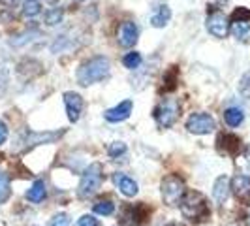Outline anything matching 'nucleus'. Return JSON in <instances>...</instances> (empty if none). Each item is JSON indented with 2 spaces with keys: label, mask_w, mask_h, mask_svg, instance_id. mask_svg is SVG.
<instances>
[{
  "label": "nucleus",
  "mask_w": 250,
  "mask_h": 226,
  "mask_svg": "<svg viewBox=\"0 0 250 226\" xmlns=\"http://www.w3.org/2000/svg\"><path fill=\"white\" fill-rule=\"evenodd\" d=\"M111 72V63L107 57L104 55H96L92 59H88L85 63L77 68V83L83 85V87H88L92 83H98L102 79H105Z\"/></svg>",
  "instance_id": "nucleus-1"
},
{
  "label": "nucleus",
  "mask_w": 250,
  "mask_h": 226,
  "mask_svg": "<svg viewBox=\"0 0 250 226\" xmlns=\"http://www.w3.org/2000/svg\"><path fill=\"white\" fill-rule=\"evenodd\" d=\"M179 205H181L183 217H187L188 221H192V223H201L211 213L207 198L201 192H198V190H187Z\"/></svg>",
  "instance_id": "nucleus-2"
},
{
  "label": "nucleus",
  "mask_w": 250,
  "mask_h": 226,
  "mask_svg": "<svg viewBox=\"0 0 250 226\" xmlns=\"http://www.w3.org/2000/svg\"><path fill=\"white\" fill-rule=\"evenodd\" d=\"M102 181H104V168H102L100 162L90 164L85 174L81 177V183H79V188H77V196L79 198H90L94 196L102 187Z\"/></svg>",
  "instance_id": "nucleus-3"
},
{
  "label": "nucleus",
  "mask_w": 250,
  "mask_h": 226,
  "mask_svg": "<svg viewBox=\"0 0 250 226\" xmlns=\"http://www.w3.org/2000/svg\"><path fill=\"white\" fill-rule=\"evenodd\" d=\"M185 192V181L179 176H166L162 179V198L167 205H179Z\"/></svg>",
  "instance_id": "nucleus-4"
},
{
  "label": "nucleus",
  "mask_w": 250,
  "mask_h": 226,
  "mask_svg": "<svg viewBox=\"0 0 250 226\" xmlns=\"http://www.w3.org/2000/svg\"><path fill=\"white\" fill-rule=\"evenodd\" d=\"M179 102L173 100V98H167V100L160 102L156 108H154V119L156 123L164 128H169L177 123L179 119Z\"/></svg>",
  "instance_id": "nucleus-5"
},
{
  "label": "nucleus",
  "mask_w": 250,
  "mask_h": 226,
  "mask_svg": "<svg viewBox=\"0 0 250 226\" xmlns=\"http://www.w3.org/2000/svg\"><path fill=\"white\" fill-rule=\"evenodd\" d=\"M214 128H216V121L209 113H192L187 119V130L192 132V134H200V136L201 134H209V132H213Z\"/></svg>",
  "instance_id": "nucleus-6"
},
{
  "label": "nucleus",
  "mask_w": 250,
  "mask_h": 226,
  "mask_svg": "<svg viewBox=\"0 0 250 226\" xmlns=\"http://www.w3.org/2000/svg\"><path fill=\"white\" fill-rule=\"evenodd\" d=\"M207 30L214 38L228 36V32H229V21H228L226 13H222L220 10H211L209 17H207Z\"/></svg>",
  "instance_id": "nucleus-7"
},
{
  "label": "nucleus",
  "mask_w": 250,
  "mask_h": 226,
  "mask_svg": "<svg viewBox=\"0 0 250 226\" xmlns=\"http://www.w3.org/2000/svg\"><path fill=\"white\" fill-rule=\"evenodd\" d=\"M138 36H139V30H138V25L134 21L121 23L119 30H117V42L123 47H134L136 42H138Z\"/></svg>",
  "instance_id": "nucleus-8"
},
{
  "label": "nucleus",
  "mask_w": 250,
  "mask_h": 226,
  "mask_svg": "<svg viewBox=\"0 0 250 226\" xmlns=\"http://www.w3.org/2000/svg\"><path fill=\"white\" fill-rule=\"evenodd\" d=\"M64 106H66L68 119L72 123H77L81 117V112H83V98L74 90H68V92H64Z\"/></svg>",
  "instance_id": "nucleus-9"
},
{
  "label": "nucleus",
  "mask_w": 250,
  "mask_h": 226,
  "mask_svg": "<svg viewBox=\"0 0 250 226\" xmlns=\"http://www.w3.org/2000/svg\"><path fill=\"white\" fill-rule=\"evenodd\" d=\"M229 185L231 192L241 203H250V176H235Z\"/></svg>",
  "instance_id": "nucleus-10"
},
{
  "label": "nucleus",
  "mask_w": 250,
  "mask_h": 226,
  "mask_svg": "<svg viewBox=\"0 0 250 226\" xmlns=\"http://www.w3.org/2000/svg\"><path fill=\"white\" fill-rule=\"evenodd\" d=\"M132 110H134V102L125 100V102H121V104H117L111 110H107V112L104 113V117H105V121H109V123H121V121H126V119L130 117Z\"/></svg>",
  "instance_id": "nucleus-11"
},
{
  "label": "nucleus",
  "mask_w": 250,
  "mask_h": 226,
  "mask_svg": "<svg viewBox=\"0 0 250 226\" xmlns=\"http://www.w3.org/2000/svg\"><path fill=\"white\" fill-rule=\"evenodd\" d=\"M216 143H218V149L226 155H229V157H235L243 149V143L235 134H220Z\"/></svg>",
  "instance_id": "nucleus-12"
},
{
  "label": "nucleus",
  "mask_w": 250,
  "mask_h": 226,
  "mask_svg": "<svg viewBox=\"0 0 250 226\" xmlns=\"http://www.w3.org/2000/svg\"><path fill=\"white\" fill-rule=\"evenodd\" d=\"M62 132H28L25 141V149H32L40 143H53L55 139L61 138Z\"/></svg>",
  "instance_id": "nucleus-13"
},
{
  "label": "nucleus",
  "mask_w": 250,
  "mask_h": 226,
  "mask_svg": "<svg viewBox=\"0 0 250 226\" xmlns=\"http://www.w3.org/2000/svg\"><path fill=\"white\" fill-rule=\"evenodd\" d=\"M113 183L125 196H136L138 194V183L128 177L126 174H113Z\"/></svg>",
  "instance_id": "nucleus-14"
},
{
  "label": "nucleus",
  "mask_w": 250,
  "mask_h": 226,
  "mask_svg": "<svg viewBox=\"0 0 250 226\" xmlns=\"http://www.w3.org/2000/svg\"><path fill=\"white\" fill-rule=\"evenodd\" d=\"M145 215H147V211H145V207L143 205H126L125 209H123V225L125 226H132V225H138V223H141L143 219H145Z\"/></svg>",
  "instance_id": "nucleus-15"
},
{
  "label": "nucleus",
  "mask_w": 250,
  "mask_h": 226,
  "mask_svg": "<svg viewBox=\"0 0 250 226\" xmlns=\"http://www.w3.org/2000/svg\"><path fill=\"white\" fill-rule=\"evenodd\" d=\"M229 183H231V181H229L226 176H220L216 181H214L213 198H214V202H216L218 205H222V203L228 200V196H229V188H231V185H229Z\"/></svg>",
  "instance_id": "nucleus-16"
},
{
  "label": "nucleus",
  "mask_w": 250,
  "mask_h": 226,
  "mask_svg": "<svg viewBox=\"0 0 250 226\" xmlns=\"http://www.w3.org/2000/svg\"><path fill=\"white\" fill-rule=\"evenodd\" d=\"M169 19H171V10L162 4V6H158V10L152 13V17H150V25L154 26V28H162L169 23Z\"/></svg>",
  "instance_id": "nucleus-17"
},
{
  "label": "nucleus",
  "mask_w": 250,
  "mask_h": 226,
  "mask_svg": "<svg viewBox=\"0 0 250 226\" xmlns=\"http://www.w3.org/2000/svg\"><path fill=\"white\" fill-rule=\"evenodd\" d=\"M224 121L228 126L235 128V126H239L245 121V113H243V110H239V108H228L224 112Z\"/></svg>",
  "instance_id": "nucleus-18"
},
{
  "label": "nucleus",
  "mask_w": 250,
  "mask_h": 226,
  "mask_svg": "<svg viewBox=\"0 0 250 226\" xmlns=\"http://www.w3.org/2000/svg\"><path fill=\"white\" fill-rule=\"evenodd\" d=\"M45 194H47V190H45V183L43 181H34V185L28 188V192H26V198L30 202H42L45 198Z\"/></svg>",
  "instance_id": "nucleus-19"
},
{
  "label": "nucleus",
  "mask_w": 250,
  "mask_h": 226,
  "mask_svg": "<svg viewBox=\"0 0 250 226\" xmlns=\"http://www.w3.org/2000/svg\"><path fill=\"white\" fill-rule=\"evenodd\" d=\"M12 196V179L6 172H0V203H6Z\"/></svg>",
  "instance_id": "nucleus-20"
},
{
  "label": "nucleus",
  "mask_w": 250,
  "mask_h": 226,
  "mask_svg": "<svg viewBox=\"0 0 250 226\" xmlns=\"http://www.w3.org/2000/svg\"><path fill=\"white\" fill-rule=\"evenodd\" d=\"M141 55H139L138 51H130V53H126L125 59H123V64H125L128 70H136L141 66Z\"/></svg>",
  "instance_id": "nucleus-21"
},
{
  "label": "nucleus",
  "mask_w": 250,
  "mask_h": 226,
  "mask_svg": "<svg viewBox=\"0 0 250 226\" xmlns=\"http://www.w3.org/2000/svg\"><path fill=\"white\" fill-rule=\"evenodd\" d=\"M229 30L235 38H245V34L250 30V21H233L229 23Z\"/></svg>",
  "instance_id": "nucleus-22"
},
{
  "label": "nucleus",
  "mask_w": 250,
  "mask_h": 226,
  "mask_svg": "<svg viewBox=\"0 0 250 226\" xmlns=\"http://www.w3.org/2000/svg\"><path fill=\"white\" fill-rule=\"evenodd\" d=\"M113 211H115V203H113L111 200H98L94 203V213L107 217V215H111Z\"/></svg>",
  "instance_id": "nucleus-23"
},
{
  "label": "nucleus",
  "mask_w": 250,
  "mask_h": 226,
  "mask_svg": "<svg viewBox=\"0 0 250 226\" xmlns=\"http://www.w3.org/2000/svg\"><path fill=\"white\" fill-rule=\"evenodd\" d=\"M42 12V2L40 0H26L23 4V15L25 17H34Z\"/></svg>",
  "instance_id": "nucleus-24"
},
{
  "label": "nucleus",
  "mask_w": 250,
  "mask_h": 226,
  "mask_svg": "<svg viewBox=\"0 0 250 226\" xmlns=\"http://www.w3.org/2000/svg\"><path fill=\"white\" fill-rule=\"evenodd\" d=\"M62 17H64V12H62V8H53V10H49V12L45 13V25H59L61 21H62Z\"/></svg>",
  "instance_id": "nucleus-25"
},
{
  "label": "nucleus",
  "mask_w": 250,
  "mask_h": 226,
  "mask_svg": "<svg viewBox=\"0 0 250 226\" xmlns=\"http://www.w3.org/2000/svg\"><path fill=\"white\" fill-rule=\"evenodd\" d=\"M239 92L245 96V98H250V72L241 77V81H239Z\"/></svg>",
  "instance_id": "nucleus-26"
},
{
  "label": "nucleus",
  "mask_w": 250,
  "mask_h": 226,
  "mask_svg": "<svg viewBox=\"0 0 250 226\" xmlns=\"http://www.w3.org/2000/svg\"><path fill=\"white\" fill-rule=\"evenodd\" d=\"M125 153H126V143H123V141H113L111 145H109V157H113V158L123 157Z\"/></svg>",
  "instance_id": "nucleus-27"
},
{
  "label": "nucleus",
  "mask_w": 250,
  "mask_h": 226,
  "mask_svg": "<svg viewBox=\"0 0 250 226\" xmlns=\"http://www.w3.org/2000/svg\"><path fill=\"white\" fill-rule=\"evenodd\" d=\"M233 21H250V10L249 8H237L235 12L231 13L229 23H233Z\"/></svg>",
  "instance_id": "nucleus-28"
},
{
  "label": "nucleus",
  "mask_w": 250,
  "mask_h": 226,
  "mask_svg": "<svg viewBox=\"0 0 250 226\" xmlns=\"http://www.w3.org/2000/svg\"><path fill=\"white\" fill-rule=\"evenodd\" d=\"M70 225H72L70 217H68L66 213H59V215H55V217L51 219L47 226H70Z\"/></svg>",
  "instance_id": "nucleus-29"
},
{
  "label": "nucleus",
  "mask_w": 250,
  "mask_h": 226,
  "mask_svg": "<svg viewBox=\"0 0 250 226\" xmlns=\"http://www.w3.org/2000/svg\"><path fill=\"white\" fill-rule=\"evenodd\" d=\"M164 79L167 81V85L164 87V90H173V89H175V81H177V72H175V70L167 72V74L164 75Z\"/></svg>",
  "instance_id": "nucleus-30"
},
{
  "label": "nucleus",
  "mask_w": 250,
  "mask_h": 226,
  "mask_svg": "<svg viewBox=\"0 0 250 226\" xmlns=\"http://www.w3.org/2000/svg\"><path fill=\"white\" fill-rule=\"evenodd\" d=\"M77 226H102V225L98 223V219H94L92 215H83V217L79 219Z\"/></svg>",
  "instance_id": "nucleus-31"
},
{
  "label": "nucleus",
  "mask_w": 250,
  "mask_h": 226,
  "mask_svg": "<svg viewBox=\"0 0 250 226\" xmlns=\"http://www.w3.org/2000/svg\"><path fill=\"white\" fill-rule=\"evenodd\" d=\"M6 139H8V126H6L4 121H0V145H2Z\"/></svg>",
  "instance_id": "nucleus-32"
},
{
  "label": "nucleus",
  "mask_w": 250,
  "mask_h": 226,
  "mask_svg": "<svg viewBox=\"0 0 250 226\" xmlns=\"http://www.w3.org/2000/svg\"><path fill=\"white\" fill-rule=\"evenodd\" d=\"M75 2H81V0H75Z\"/></svg>",
  "instance_id": "nucleus-33"
}]
</instances>
